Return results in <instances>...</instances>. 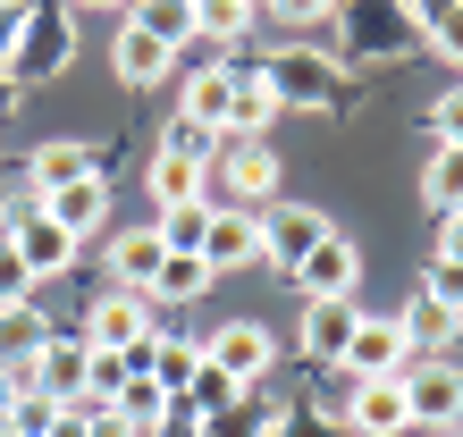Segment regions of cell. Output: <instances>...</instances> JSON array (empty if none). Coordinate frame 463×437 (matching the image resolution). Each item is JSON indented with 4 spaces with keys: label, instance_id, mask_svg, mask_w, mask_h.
Wrapping results in <instances>:
<instances>
[{
    "label": "cell",
    "instance_id": "obj_38",
    "mask_svg": "<svg viewBox=\"0 0 463 437\" xmlns=\"http://www.w3.org/2000/svg\"><path fill=\"white\" fill-rule=\"evenodd\" d=\"M17 25H25V0H0V76H17Z\"/></svg>",
    "mask_w": 463,
    "mask_h": 437
},
{
    "label": "cell",
    "instance_id": "obj_12",
    "mask_svg": "<svg viewBox=\"0 0 463 437\" xmlns=\"http://www.w3.org/2000/svg\"><path fill=\"white\" fill-rule=\"evenodd\" d=\"M404 362H413V337H404L396 320H363L337 370H354V378H404Z\"/></svg>",
    "mask_w": 463,
    "mask_h": 437
},
{
    "label": "cell",
    "instance_id": "obj_5",
    "mask_svg": "<svg viewBox=\"0 0 463 437\" xmlns=\"http://www.w3.org/2000/svg\"><path fill=\"white\" fill-rule=\"evenodd\" d=\"M329 236H337V218L312 210V202H269V210H261V261L287 269V278H295V269H304Z\"/></svg>",
    "mask_w": 463,
    "mask_h": 437
},
{
    "label": "cell",
    "instance_id": "obj_3",
    "mask_svg": "<svg viewBox=\"0 0 463 437\" xmlns=\"http://www.w3.org/2000/svg\"><path fill=\"white\" fill-rule=\"evenodd\" d=\"M76 60V17L68 0H25V25H17V85H51Z\"/></svg>",
    "mask_w": 463,
    "mask_h": 437
},
{
    "label": "cell",
    "instance_id": "obj_28",
    "mask_svg": "<svg viewBox=\"0 0 463 437\" xmlns=\"http://www.w3.org/2000/svg\"><path fill=\"white\" fill-rule=\"evenodd\" d=\"M194 294H211V261L203 253H169L152 278V303H194Z\"/></svg>",
    "mask_w": 463,
    "mask_h": 437
},
{
    "label": "cell",
    "instance_id": "obj_40",
    "mask_svg": "<svg viewBox=\"0 0 463 437\" xmlns=\"http://www.w3.org/2000/svg\"><path fill=\"white\" fill-rule=\"evenodd\" d=\"M85 429H93V437H144L135 421H118V413H101V404H85Z\"/></svg>",
    "mask_w": 463,
    "mask_h": 437
},
{
    "label": "cell",
    "instance_id": "obj_37",
    "mask_svg": "<svg viewBox=\"0 0 463 437\" xmlns=\"http://www.w3.org/2000/svg\"><path fill=\"white\" fill-rule=\"evenodd\" d=\"M430 135H439V144H447V152H463V85H455V93H439V101H430Z\"/></svg>",
    "mask_w": 463,
    "mask_h": 437
},
{
    "label": "cell",
    "instance_id": "obj_17",
    "mask_svg": "<svg viewBox=\"0 0 463 437\" xmlns=\"http://www.w3.org/2000/svg\"><path fill=\"white\" fill-rule=\"evenodd\" d=\"M396 328L413 337V353H447V345L463 337V311H455V303H439L430 286H413V303L396 311Z\"/></svg>",
    "mask_w": 463,
    "mask_h": 437
},
{
    "label": "cell",
    "instance_id": "obj_33",
    "mask_svg": "<svg viewBox=\"0 0 463 437\" xmlns=\"http://www.w3.org/2000/svg\"><path fill=\"white\" fill-rule=\"evenodd\" d=\"M9 303H34V269H25V253L0 236V311H9Z\"/></svg>",
    "mask_w": 463,
    "mask_h": 437
},
{
    "label": "cell",
    "instance_id": "obj_1",
    "mask_svg": "<svg viewBox=\"0 0 463 437\" xmlns=\"http://www.w3.org/2000/svg\"><path fill=\"white\" fill-rule=\"evenodd\" d=\"M261 76H269V93H279V109L337 118V109L354 101L345 60H337V51H312V42H279V51H261Z\"/></svg>",
    "mask_w": 463,
    "mask_h": 437
},
{
    "label": "cell",
    "instance_id": "obj_21",
    "mask_svg": "<svg viewBox=\"0 0 463 437\" xmlns=\"http://www.w3.org/2000/svg\"><path fill=\"white\" fill-rule=\"evenodd\" d=\"M43 210L60 218V228H68L76 244H85V236L101 228V218H110V185H101V177H85V185H60V194H43Z\"/></svg>",
    "mask_w": 463,
    "mask_h": 437
},
{
    "label": "cell",
    "instance_id": "obj_27",
    "mask_svg": "<svg viewBox=\"0 0 463 437\" xmlns=\"http://www.w3.org/2000/svg\"><path fill=\"white\" fill-rule=\"evenodd\" d=\"M43 345H51V320L34 303H9V311H0V362H34Z\"/></svg>",
    "mask_w": 463,
    "mask_h": 437
},
{
    "label": "cell",
    "instance_id": "obj_41",
    "mask_svg": "<svg viewBox=\"0 0 463 437\" xmlns=\"http://www.w3.org/2000/svg\"><path fill=\"white\" fill-rule=\"evenodd\" d=\"M439 261H455V269H463V218H447V228H439Z\"/></svg>",
    "mask_w": 463,
    "mask_h": 437
},
{
    "label": "cell",
    "instance_id": "obj_16",
    "mask_svg": "<svg viewBox=\"0 0 463 437\" xmlns=\"http://www.w3.org/2000/svg\"><path fill=\"white\" fill-rule=\"evenodd\" d=\"M160 261H169V244H160V228H127V236L110 244V286H127V294H152Z\"/></svg>",
    "mask_w": 463,
    "mask_h": 437
},
{
    "label": "cell",
    "instance_id": "obj_6",
    "mask_svg": "<svg viewBox=\"0 0 463 437\" xmlns=\"http://www.w3.org/2000/svg\"><path fill=\"white\" fill-rule=\"evenodd\" d=\"M152 337H160V303H152V294H127V286L93 294V311H85V345H101V353H144Z\"/></svg>",
    "mask_w": 463,
    "mask_h": 437
},
{
    "label": "cell",
    "instance_id": "obj_4",
    "mask_svg": "<svg viewBox=\"0 0 463 437\" xmlns=\"http://www.w3.org/2000/svg\"><path fill=\"white\" fill-rule=\"evenodd\" d=\"M404 413H413V429H463V362L413 353L404 362Z\"/></svg>",
    "mask_w": 463,
    "mask_h": 437
},
{
    "label": "cell",
    "instance_id": "obj_44",
    "mask_svg": "<svg viewBox=\"0 0 463 437\" xmlns=\"http://www.w3.org/2000/svg\"><path fill=\"white\" fill-rule=\"evenodd\" d=\"M76 9H127V0H76Z\"/></svg>",
    "mask_w": 463,
    "mask_h": 437
},
{
    "label": "cell",
    "instance_id": "obj_19",
    "mask_svg": "<svg viewBox=\"0 0 463 437\" xmlns=\"http://www.w3.org/2000/svg\"><path fill=\"white\" fill-rule=\"evenodd\" d=\"M169 60H177V51H169V42H152L135 17L118 25V42H110V68L127 76V85H160V76H169Z\"/></svg>",
    "mask_w": 463,
    "mask_h": 437
},
{
    "label": "cell",
    "instance_id": "obj_35",
    "mask_svg": "<svg viewBox=\"0 0 463 437\" xmlns=\"http://www.w3.org/2000/svg\"><path fill=\"white\" fill-rule=\"evenodd\" d=\"M421 42L439 51V60H455V68H463V0H455V9H439V17L421 25Z\"/></svg>",
    "mask_w": 463,
    "mask_h": 437
},
{
    "label": "cell",
    "instance_id": "obj_34",
    "mask_svg": "<svg viewBox=\"0 0 463 437\" xmlns=\"http://www.w3.org/2000/svg\"><path fill=\"white\" fill-rule=\"evenodd\" d=\"M0 421H9V437H51V421H60V404H51V395H17V404H9Z\"/></svg>",
    "mask_w": 463,
    "mask_h": 437
},
{
    "label": "cell",
    "instance_id": "obj_31",
    "mask_svg": "<svg viewBox=\"0 0 463 437\" xmlns=\"http://www.w3.org/2000/svg\"><path fill=\"white\" fill-rule=\"evenodd\" d=\"M203 218H211V202H177V210H160V244H169V253H203Z\"/></svg>",
    "mask_w": 463,
    "mask_h": 437
},
{
    "label": "cell",
    "instance_id": "obj_18",
    "mask_svg": "<svg viewBox=\"0 0 463 437\" xmlns=\"http://www.w3.org/2000/svg\"><path fill=\"white\" fill-rule=\"evenodd\" d=\"M354 328H363L354 303H304V353H312V362H345Z\"/></svg>",
    "mask_w": 463,
    "mask_h": 437
},
{
    "label": "cell",
    "instance_id": "obj_20",
    "mask_svg": "<svg viewBox=\"0 0 463 437\" xmlns=\"http://www.w3.org/2000/svg\"><path fill=\"white\" fill-rule=\"evenodd\" d=\"M135 362H144V378H160V387L185 404V387H194V370H203V345H194V337H152Z\"/></svg>",
    "mask_w": 463,
    "mask_h": 437
},
{
    "label": "cell",
    "instance_id": "obj_23",
    "mask_svg": "<svg viewBox=\"0 0 463 437\" xmlns=\"http://www.w3.org/2000/svg\"><path fill=\"white\" fill-rule=\"evenodd\" d=\"M421 202H430V218H439V228H447V218H463V152H430V169H421Z\"/></svg>",
    "mask_w": 463,
    "mask_h": 437
},
{
    "label": "cell",
    "instance_id": "obj_13",
    "mask_svg": "<svg viewBox=\"0 0 463 437\" xmlns=\"http://www.w3.org/2000/svg\"><path fill=\"white\" fill-rule=\"evenodd\" d=\"M9 244L25 253V269H34V278H60V269H76V236H68V228H60L51 210L17 218V228H9Z\"/></svg>",
    "mask_w": 463,
    "mask_h": 437
},
{
    "label": "cell",
    "instance_id": "obj_25",
    "mask_svg": "<svg viewBox=\"0 0 463 437\" xmlns=\"http://www.w3.org/2000/svg\"><path fill=\"white\" fill-rule=\"evenodd\" d=\"M144 194H152L160 210H177V202H211V194H203V169H194V160H169V152H152Z\"/></svg>",
    "mask_w": 463,
    "mask_h": 437
},
{
    "label": "cell",
    "instance_id": "obj_22",
    "mask_svg": "<svg viewBox=\"0 0 463 437\" xmlns=\"http://www.w3.org/2000/svg\"><path fill=\"white\" fill-rule=\"evenodd\" d=\"M135 25H144L152 42H169V51H185L203 34V0H135Z\"/></svg>",
    "mask_w": 463,
    "mask_h": 437
},
{
    "label": "cell",
    "instance_id": "obj_30",
    "mask_svg": "<svg viewBox=\"0 0 463 437\" xmlns=\"http://www.w3.org/2000/svg\"><path fill=\"white\" fill-rule=\"evenodd\" d=\"M220 144H228V135H211V126H194V118H169V135H160V152H169V160H194V169H211Z\"/></svg>",
    "mask_w": 463,
    "mask_h": 437
},
{
    "label": "cell",
    "instance_id": "obj_14",
    "mask_svg": "<svg viewBox=\"0 0 463 437\" xmlns=\"http://www.w3.org/2000/svg\"><path fill=\"white\" fill-rule=\"evenodd\" d=\"M345 429H363V437L413 429V413H404V378H354V421Z\"/></svg>",
    "mask_w": 463,
    "mask_h": 437
},
{
    "label": "cell",
    "instance_id": "obj_26",
    "mask_svg": "<svg viewBox=\"0 0 463 437\" xmlns=\"http://www.w3.org/2000/svg\"><path fill=\"white\" fill-rule=\"evenodd\" d=\"M169 387H160V378H127V387H118V404H101V413H118V421H135V429H144V437H160V421H169Z\"/></svg>",
    "mask_w": 463,
    "mask_h": 437
},
{
    "label": "cell",
    "instance_id": "obj_2",
    "mask_svg": "<svg viewBox=\"0 0 463 437\" xmlns=\"http://www.w3.org/2000/svg\"><path fill=\"white\" fill-rule=\"evenodd\" d=\"M337 60H371V68H388V60H413L421 51V17H413V0H337Z\"/></svg>",
    "mask_w": 463,
    "mask_h": 437
},
{
    "label": "cell",
    "instance_id": "obj_39",
    "mask_svg": "<svg viewBox=\"0 0 463 437\" xmlns=\"http://www.w3.org/2000/svg\"><path fill=\"white\" fill-rule=\"evenodd\" d=\"M421 286H430V294H439V303H455V311H463V269H455V261H439V269H430V278H421Z\"/></svg>",
    "mask_w": 463,
    "mask_h": 437
},
{
    "label": "cell",
    "instance_id": "obj_32",
    "mask_svg": "<svg viewBox=\"0 0 463 437\" xmlns=\"http://www.w3.org/2000/svg\"><path fill=\"white\" fill-rule=\"evenodd\" d=\"M236 395H244V387H236V378H228L220 362H203V370H194V387H185V404H194V421H203V413H220V404H236Z\"/></svg>",
    "mask_w": 463,
    "mask_h": 437
},
{
    "label": "cell",
    "instance_id": "obj_24",
    "mask_svg": "<svg viewBox=\"0 0 463 437\" xmlns=\"http://www.w3.org/2000/svg\"><path fill=\"white\" fill-rule=\"evenodd\" d=\"M269 429H279V413H269L253 387H244L236 404H220V413H203V421H194V437H269Z\"/></svg>",
    "mask_w": 463,
    "mask_h": 437
},
{
    "label": "cell",
    "instance_id": "obj_11",
    "mask_svg": "<svg viewBox=\"0 0 463 437\" xmlns=\"http://www.w3.org/2000/svg\"><path fill=\"white\" fill-rule=\"evenodd\" d=\"M203 261H211V278H220V269L261 261V218H253V210H228V202H211V218H203Z\"/></svg>",
    "mask_w": 463,
    "mask_h": 437
},
{
    "label": "cell",
    "instance_id": "obj_10",
    "mask_svg": "<svg viewBox=\"0 0 463 437\" xmlns=\"http://www.w3.org/2000/svg\"><path fill=\"white\" fill-rule=\"evenodd\" d=\"M85 177H101V144H85V135H51L25 160V185L34 194H60V185H85Z\"/></svg>",
    "mask_w": 463,
    "mask_h": 437
},
{
    "label": "cell",
    "instance_id": "obj_8",
    "mask_svg": "<svg viewBox=\"0 0 463 437\" xmlns=\"http://www.w3.org/2000/svg\"><path fill=\"white\" fill-rule=\"evenodd\" d=\"M211 169H220V185L236 202H269V194H279V152H269L261 135H228Z\"/></svg>",
    "mask_w": 463,
    "mask_h": 437
},
{
    "label": "cell",
    "instance_id": "obj_9",
    "mask_svg": "<svg viewBox=\"0 0 463 437\" xmlns=\"http://www.w3.org/2000/svg\"><path fill=\"white\" fill-rule=\"evenodd\" d=\"M354 286H363V253H354V236H329L304 269H295V294H304V303H354Z\"/></svg>",
    "mask_w": 463,
    "mask_h": 437
},
{
    "label": "cell",
    "instance_id": "obj_29",
    "mask_svg": "<svg viewBox=\"0 0 463 437\" xmlns=\"http://www.w3.org/2000/svg\"><path fill=\"white\" fill-rule=\"evenodd\" d=\"M127 378H144V362H135V353H85V404H118V387Z\"/></svg>",
    "mask_w": 463,
    "mask_h": 437
},
{
    "label": "cell",
    "instance_id": "obj_15",
    "mask_svg": "<svg viewBox=\"0 0 463 437\" xmlns=\"http://www.w3.org/2000/svg\"><path fill=\"white\" fill-rule=\"evenodd\" d=\"M228 109H236V68H228V60L185 76V101H177V118H194V126H211V135H228Z\"/></svg>",
    "mask_w": 463,
    "mask_h": 437
},
{
    "label": "cell",
    "instance_id": "obj_42",
    "mask_svg": "<svg viewBox=\"0 0 463 437\" xmlns=\"http://www.w3.org/2000/svg\"><path fill=\"white\" fill-rule=\"evenodd\" d=\"M9 404H17V370L0 362V413H9Z\"/></svg>",
    "mask_w": 463,
    "mask_h": 437
},
{
    "label": "cell",
    "instance_id": "obj_43",
    "mask_svg": "<svg viewBox=\"0 0 463 437\" xmlns=\"http://www.w3.org/2000/svg\"><path fill=\"white\" fill-rule=\"evenodd\" d=\"M439 9H455V0H413V17L430 25V17H439Z\"/></svg>",
    "mask_w": 463,
    "mask_h": 437
},
{
    "label": "cell",
    "instance_id": "obj_7",
    "mask_svg": "<svg viewBox=\"0 0 463 437\" xmlns=\"http://www.w3.org/2000/svg\"><path fill=\"white\" fill-rule=\"evenodd\" d=\"M203 362H220L236 387H261L269 362H279V337H269L261 320H228V328H211V337H203Z\"/></svg>",
    "mask_w": 463,
    "mask_h": 437
},
{
    "label": "cell",
    "instance_id": "obj_36",
    "mask_svg": "<svg viewBox=\"0 0 463 437\" xmlns=\"http://www.w3.org/2000/svg\"><path fill=\"white\" fill-rule=\"evenodd\" d=\"M261 17H279L287 34H304V25H320V17H337V0H261Z\"/></svg>",
    "mask_w": 463,
    "mask_h": 437
}]
</instances>
